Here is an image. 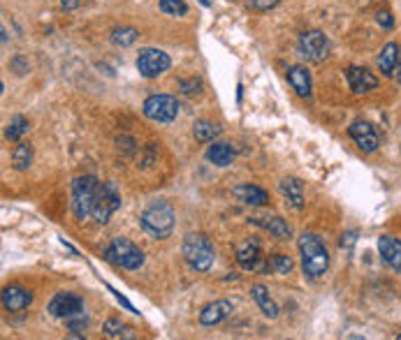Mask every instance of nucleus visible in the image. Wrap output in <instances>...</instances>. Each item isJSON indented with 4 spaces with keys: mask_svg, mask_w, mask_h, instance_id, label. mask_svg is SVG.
Segmentation results:
<instances>
[{
    "mask_svg": "<svg viewBox=\"0 0 401 340\" xmlns=\"http://www.w3.org/2000/svg\"><path fill=\"white\" fill-rule=\"evenodd\" d=\"M271 269L279 273V276H288V273L293 271V259H290L288 254H274V257H271Z\"/></svg>",
    "mask_w": 401,
    "mask_h": 340,
    "instance_id": "obj_30",
    "label": "nucleus"
},
{
    "mask_svg": "<svg viewBox=\"0 0 401 340\" xmlns=\"http://www.w3.org/2000/svg\"><path fill=\"white\" fill-rule=\"evenodd\" d=\"M204 155L216 167H230L232 160H235V150H232L230 143H223V141H211V146L206 148Z\"/></svg>",
    "mask_w": 401,
    "mask_h": 340,
    "instance_id": "obj_21",
    "label": "nucleus"
},
{
    "mask_svg": "<svg viewBox=\"0 0 401 340\" xmlns=\"http://www.w3.org/2000/svg\"><path fill=\"white\" fill-rule=\"evenodd\" d=\"M181 252H184L186 264L190 266L193 271L204 273L213 266V259H216V250H213V243L209 241L206 234L190 232L186 234L184 246H181Z\"/></svg>",
    "mask_w": 401,
    "mask_h": 340,
    "instance_id": "obj_3",
    "label": "nucleus"
},
{
    "mask_svg": "<svg viewBox=\"0 0 401 340\" xmlns=\"http://www.w3.org/2000/svg\"><path fill=\"white\" fill-rule=\"evenodd\" d=\"M47 310H49L51 317L70 319V317L84 312V299L75 292H58V294H54V299L49 301Z\"/></svg>",
    "mask_w": 401,
    "mask_h": 340,
    "instance_id": "obj_10",
    "label": "nucleus"
},
{
    "mask_svg": "<svg viewBox=\"0 0 401 340\" xmlns=\"http://www.w3.org/2000/svg\"><path fill=\"white\" fill-rule=\"evenodd\" d=\"M174 220H177V213L170 201L165 199H158V201H151L144 211L139 213V225L148 237L156 239V241H163V239H170L172 232H174Z\"/></svg>",
    "mask_w": 401,
    "mask_h": 340,
    "instance_id": "obj_1",
    "label": "nucleus"
},
{
    "mask_svg": "<svg viewBox=\"0 0 401 340\" xmlns=\"http://www.w3.org/2000/svg\"><path fill=\"white\" fill-rule=\"evenodd\" d=\"M105 259L109 264L121 266L126 271H137L144 264V252L137 243H133L130 239L116 237L112 239V243L105 248Z\"/></svg>",
    "mask_w": 401,
    "mask_h": 340,
    "instance_id": "obj_4",
    "label": "nucleus"
},
{
    "mask_svg": "<svg viewBox=\"0 0 401 340\" xmlns=\"http://www.w3.org/2000/svg\"><path fill=\"white\" fill-rule=\"evenodd\" d=\"M394 74H397L399 81H401V49H399V61H397V70H394Z\"/></svg>",
    "mask_w": 401,
    "mask_h": 340,
    "instance_id": "obj_38",
    "label": "nucleus"
},
{
    "mask_svg": "<svg viewBox=\"0 0 401 340\" xmlns=\"http://www.w3.org/2000/svg\"><path fill=\"white\" fill-rule=\"evenodd\" d=\"M10 68L14 70L17 74H26V72H28V61H26L23 56H17V58H12Z\"/></svg>",
    "mask_w": 401,
    "mask_h": 340,
    "instance_id": "obj_33",
    "label": "nucleus"
},
{
    "mask_svg": "<svg viewBox=\"0 0 401 340\" xmlns=\"http://www.w3.org/2000/svg\"><path fill=\"white\" fill-rule=\"evenodd\" d=\"M193 134H195L197 141L211 143L218 134H221V128H218L216 123H211V121H195V126H193Z\"/></svg>",
    "mask_w": 401,
    "mask_h": 340,
    "instance_id": "obj_25",
    "label": "nucleus"
},
{
    "mask_svg": "<svg viewBox=\"0 0 401 340\" xmlns=\"http://www.w3.org/2000/svg\"><path fill=\"white\" fill-rule=\"evenodd\" d=\"M160 12L167 17H184L188 14V5L184 0H160Z\"/></svg>",
    "mask_w": 401,
    "mask_h": 340,
    "instance_id": "obj_29",
    "label": "nucleus"
},
{
    "mask_svg": "<svg viewBox=\"0 0 401 340\" xmlns=\"http://www.w3.org/2000/svg\"><path fill=\"white\" fill-rule=\"evenodd\" d=\"M253 222L257 227H262L264 232H269L274 239L279 241H288L293 237V230H290V225L279 215H267V218H253Z\"/></svg>",
    "mask_w": 401,
    "mask_h": 340,
    "instance_id": "obj_18",
    "label": "nucleus"
},
{
    "mask_svg": "<svg viewBox=\"0 0 401 340\" xmlns=\"http://www.w3.org/2000/svg\"><path fill=\"white\" fill-rule=\"evenodd\" d=\"M141 111H144L148 121L172 123L179 116V102L172 95H151L141 104Z\"/></svg>",
    "mask_w": 401,
    "mask_h": 340,
    "instance_id": "obj_8",
    "label": "nucleus"
},
{
    "mask_svg": "<svg viewBox=\"0 0 401 340\" xmlns=\"http://www.w3.org/2000/svg\"><path fill=\"white\" fill-rule=\"evenodd\" d=\"M378 254L380 259L390 266L392 271H401V241L394 237H380L378 239Z\"/></svg>",
    "mask_w": 401,
    "mask_h": 340,
    "instance_id": "obj_15",
    "label": "nucleus"
},
{
    "mask_svg": "<svg viewBox=\"0 0 401 340\" xmlns=\"http://www.w3.org/2000/svg\"><path fill=\"white\" fill-rule=\"evenodd\" d=\"M28 132H30V121L26 119V116H14V119L8 123V128H5V137H8L10 141H21V137Z\"/></svg>",
    "mask_w": 401,
    "mask_h": 340,
    "instance_id": "obj_26",
    "label": "nucleus"
},
{
    "mask_svg": "<svg viewBox=\"0 0 401 340\" xmlns=\"http://www.w3.org/2000/svg\"><path fill=\"white\" fill-rule=\"evenodd\" d=\"M376 21H378L380 28H387V30H390L392 26H394V19H392V14H390L387 10H380V12H378V14H376Z\"/></svg>",
    "mask_w": 401,
    "mask_h": 340,
    "instance_id": "obj_32",
    "label": "nucleus"
},
{
    "mask_svg": "<svg viewBox=\"0 0 401 340\" xmlns=\"http://www.w3.org/2000/svg\"><path fill=\"white\" fill-rule=\"evenodd\" d=\"M397 61H399V47L394 42H387L378 56V70L383 72L385 77H394Z\"/></svg>",
    "mask_w": 401,
    "mask_h": 340,
    "instance_id": "obj_23",
    "label": "nucleus"
},
{
    "mask_svg": "<svg viewBox=\"0 0 401 340\" xmlns=\"http://www.w3.org/2000/svg\"><path fill=\"white\" fill-rule=\"evenodd\" d=\"M119 208H121V192H119V188H116V183H112V181L100 183L98 192H95L90 220L98 222V225H107Z\"/></svg>",
    "mask_w": 401,
    "mask_h": 340,
    "instance_id": "obj_6",
    "label": "nucleus"
},
{
    "mask_svg": "<svg viewBox=\"0 0 401 340\" xmlns=\"http://www.w3.org/2000/svg\"><path fill=\"white\" fill-rule=\"evenodd\" d=\"M172 58L160 49H141L137 56V70L144 79H156L163 72L170 70Z\"/></svg>",
    "mask_w": 401,
    "mask_h": 340,
    "instance_id": "obj_9",
    "label": "nucleus"
},
{
    "mask_svg": "<svg viewBox=\"0 0 401 340\" xmlns=\"http://www.w3.org/2000/svg\"><path fill=\"white\" fill-rule=\"evenodd\" d=\"M397 338H399V340H401V333H399V336H397Z\"/></svg>",
    "mask_w": 401,
    "mask_h": 340,
    "instance_id": "obj_39",
    "label": "nucleus"
},
{
    "mask_svg": "<svg viewBox=\"0 0 401 340\" xmlns=\"http://www.w3.org/2000/svg\"><path fill=\"white\" fill-rule=\"evenodd\" d=\"M232 194L242 201V204L248 206H264L269 201V194L262 190V188L253 186V183H242V186L232 188Z\"/></svg>",
    "mask_w": 401,
    "mask_h": 340,
    "instance_id": "obj_17",
    "label": "nucleus"
},
{
    "mask_svg": "<svg viewBox=\"0 0 401 340\" xmlns=\"http://www.w3.org/2000/svg\"><path fill=\"white\" fill-rule=\"evenodd\" d=\"M297 49L300 54L311 63H322L327 61L329 54H332V42L325 32L320 30H306L300 35V42H297Z\"/></svg>",
    "mask_w": 401,
    "mask_h": 340,
    "instance_id": "obj_7",
    "label": "nucleus"
},
{
    "mask_svg": "<svg viewBox=\"0 0 401 340\" xmlns=\"http://www.w3.org/2000/svg\"><path fill=\"white\" fill-rule=\"evenodd\" d=\"M33 303V292L30 290H23V287L19 285H10L3 290V306L5 310L10 312H21L26 310L28 306Z\"/></svg>",
    "mask_w": 401,
    "mask_h": 340,
    "instance_id": "obj_14",
    "label": "nucleus"
},
{
    "mask_svg": "<svg viewBox=\"0 0 401 340\" xmlns=\"http://www.w3.org/2000/svg\"><path fill=\"white\" fill-rule=\"evenodd\" d=\"M288 81L293 90L300 97H309L313 90V83H311V74H309L306 68H302V65H293V68L288 70Z\"/></svg>",
    "mask_w": 401,
    "mask_h": 340,
    "instance_id": "obj_20",
    "label": "nucleus"
},
{
    "mask_svg": "<svg viewBox=\"0 0 401 340\" xmlns=\"http://www.w3.org/2000/svg\"><path fill=\"white\" fill-rule=\"evenodd\" d=\"M251 297H253V301L257 303V308L262 310L264 317H269V319L279 317V312H281L279 303L271 299V294H269V290L264 285H253V287H251Z\"/></svg>",
    "mask_w": 401,
    "mask_h": 340,
    "instance_id": "obj_19",
    "label": "nucleus"
},
{
    "mask_svg": "<svg viewBox=\"0 0 401 340\" xmlns=\"http://www.w3.org/2000/svg\"><path fill=\"white\" fill-rule=\"evenodd\" d=\"M102 331H105V336L109 338H135V331L130 326L123 324L121 319H116V317H109L105 326H102Z\"/></svg>",
    "mask_w": 401,
    "mask_h": 340,
    "instance_id": "obj_27",
    "label": "nucleus"
},
{
    "mask_svg": "<svg viewBox=\"0 0 401 340\" xmlns=\"http://www.w3.org/2000/svg\"><path fill=\"white\" fill-rule=\"evenodd\" d=\"M281 192L286 194V199L290 201V206L302 211L304 208V183L295 176H288V179L281 181Z\"/></svg>",
    "mask_w": 401,
    "mask_h": 340,
    "instance_id": "obj_22",
    "label": "nucleus"
},
{
    "mask_svg": "<svg viewBox=\"0 0 401 340\" xmlns=\"http://www.w3.org/2000/svg\"><path fill=\"white\" fill-rule=\"evenodd\" d=\"M348 134L353 137V141L358 143V148L364 150V153H373V150H378V146H380V137L376 132V128H373L369 121H355V123H351V128H348Z\"/></svg>",
    "mask_w": 401,
    "mask_h": 340,
    "instance_id": "obj_11",
    "label": "nucleus"
},
{
    "mask_svg": "<svg viewBox=\"0 0 401 340\" xmlns=\"http://www.w3.org/2000/svg\"><path fill=\"white\" fill-rule=\"evenodd\" d=\"M202 86L197 79H193V81H181V88H184V93L186 95H193V93H197V88Z\"/></svg>",
    "mask_w": 401,
    "mask_h": 340,
    "instance_id": "obj_35",
    "label": "nucleus"
},
{
    "mask_svg": "<svg viewBox=\"0 0 401 340\" xmlns=\"http://www.w3.org/2000/svg\"><path fill=\"white\" fill-rule=\"evenodd\" d=\"M109 292H112V294H114V299H116V301H119V303L123 306V308H128V310H130V312H135V315H139V312H137V308H135V306H133V303H130V301H128L126 297H123V294H121V292H116V290H114V287H109Z\"/></svg>",
    "mask_w": 401,
    "mask_h": 340,
    "instance_id": "obj_34",
    "label": "nucleus"
},
{
    "mask_svg": "<svg viewBox=\"0 0 401 340\" xmlns=\"http://www.w3.org/2000/svg\"><path fill=\"white\" fill-rule=\"evenodd\" d=\"M355 237H358V234H355V232H351V234H346V237L344 239H341V248H351L353 243H355Z\"/></svg>",
    "mask_w": 401,
    "mask_h": 340,
    "instance_id": "obj_36",
    "label": "nucleus"
},
{
    "mask_svg": "<svg viewBox=\"0 0 401 340\" xmlns=\"http://www.w3.org/2000/svg\"><path fill=\"white\" fill-rule=\"evenodd\" d=\"M230 312H232L230 301H225V299L213 301V303L204 306L202 312H199V324L202 326H216V324H221L223 319H228Z\"/></svg>",
    "mask_w": 401,
    "mask_h": 340,
    "instance_id": "obj_16",
    "label": "nucleus"
},
{
    "mask_svg": "<svg viewBox=\"0 0 401 340\" xmlns=\"http://www.w3.org/2000/svg\"><path fill=\"white\" fill-rule=\"evenodd\" d=\"M139 32L130 28V26H121V28H114L112 30V42L119 44V47H130V44L137 42Z\"/></svg>",
    "mask_w": 401,
    "mask_h": 340,
    "instance_id": "obj_28",
    "label": "nucleus"
},
{
    "mask_svg": "<svg viewBox=\"0 0 401 340\" xmlns=\"http://www.w3.org/2000/svg\"><path fill=\"white\" fill-rule=\"evenodd\" d=\"M237 261L239 266L246 271H264L269 269V266H262V252H260V243H257V239H246L242 243L237 246Z\"/></svg>",
    "mask_w": 401,
    "mask_h": 340,
    "instance_id": "obj_12",
    "label": "nucleus"
},
{
    "mask_svg": "<svg viewBox=\"0 0 401 340\" xmlns=\"http://www.w3.org/2000/svg\"><path fill=\"white\" fill-rule=\"evenodd\" d=\"M281 0H248V8L255 10V12H269L279 5Z\"/></svg>",
    "mask_w": 401,
    "mask_h": 340,
    "instance_id": "obj_31",
    "label": "nucleus"
},
{
    "mask_svg": "<svg viewBox=\"0 0 401 340\" xmlns=\"http://www.w3.org/2000/svg\"><path fill=\"white\" fill-rule=\"evenodd\" d=\"M33 165V146H30L28 141H19L17 148L12 150V167L17 169V172H23V169H28Z\"/></svg>",
    "mask_w": 401,
    "mask_h": 340,
    "instance_id": "obj_24",
    "label": "nucleus"
},
{
    "mask_svg": "<svg viewBox=\"0 0 401 340\" xmlns=\"http://www.w3.org/2000/svg\"><path fill=\"white\" fill-rule=\"evenodd\" d=\"M100 181L95 176H77L72 181V188H70V194H72V213L77 220H88L90 211H93V201L95 192H98Z\"/></svg>",
    "mask_w": 401,
    "mask_h": 340,
    "instance_id": "obj_5",
    "label": "nucleus"
},
{
    "mask_svg": "<svg viewBox=\"0 0 401 340\" xmlns=\"http://www.w3.org/2000/svg\"><path fill=\"white\" fill-rule=\"evenodd\" d=\"M346 79L355 95H364L371 93L373 88H378V77L366 68H355L353 65V68L346 70Z\"/></svg>",
    "mask_w": 401,
    "mask_h": 340,
    "instance_id": "obj_13",
    "label": "nucleus"
},
{
    "mask_svg": "<svg viewBox=\"0 0 401 340\" xmlns=\"http://www.w3.org/2000/svg\"><path fill=\"white\" fill-rule=\"evenodd\" d=\"M297 246H300V254H302L304 276H309L311 280H318L320 276H325V271L329 269V252L318 234L304 232L300 241H297Z\"/></svg>",
    "mask_w": 401,
    "mask_h": 340,
    "instance_id": "obj_2",
    "label": "nucleus"
},
{
    "mask_svg": "<svg viewBox=\"0 0 401 340\" xmlns=\"http://www.w3.org/2000/svg\"><path fill=\"white\" fill-rule=\"evenodd\" d=\"M63 8H66V10H75L77 8V0H63Z\"/></svg>",
    "mask_w": 401,
    "mask_h": 340,
    "instance_id": "obj_37",
    "label": "nucleus"
}]
</instances>
